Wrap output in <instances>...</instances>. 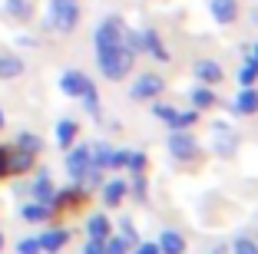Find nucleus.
<instances>
[{
    "instance_id": "nucleus-1",
    "label": "nucleus",
    "mask_w": 258,
    "mask_h": 254,
    "mask_svg": "<svg viewBox=\"0 0 258 254\" xmlns=\"http://www.w3.org/2000/svg\"><path fill=\"white\" fill-rule=\"evenodd\" d=\"M133 60H136V53L129 50L126 43L96 50V63H99V69H103V76H109V79H122V76L133 69Z\"/></svg>"
},
{
    "instance_id": "nucleus-2",
    "label": "nucleus",
    "mask_w": 258,
    "mask_h": 254,
    "mask_svg": "<svg viewBox=\"0 0 258 254\" xmlns=\"http://www.w3.org/2000/svg\"><path fill=\"white\" fill-rule=\"evenodd\" d=\"M80 20V10H76V0H50V17H46V27H53L60 33H70Z\"/></svg>"
},
{
    "instance_id": "nucleus-3",
    "label": "nucleus",
    "mask_w": 258,
    "mask_h": 254,
    "mask_svg": "<svg viewBox=\"0 0 258 254\" xmlns=\"http://www.w3.org/2000/svg\"><path fill=\"white\" fill-rule=\"evenodd\" d=\"M122 37H126V27H122L119 17H109V20H103L96 27V37H93V43H96V50H106V46H119Z\"/></svg>"
},
{
    "instance_id": "nucleus-4",
    "label": "nucleus",
    "mask_w": 258,
    "mask_h": 254,
    "mask_svg": "<svg viewBox=\"0 0 258 254\" xmlns=\"http://www.w3.org/2000/svg\"><path fill=\"white\" fill-rule=\"evenodd\" d=\"M169 152H172L175 158H182V162H185V158H196V152H199V149H196V139H192L189 132L175 129V132L169 135Z\"/></svg>"
},
{
    "instance_id": "nucleus-5",
    "label": "nucleus",
    "mask_w": 258,
    "mask_h": 254,
    "mask_svg": "<svg viewBox=\"0 0 258 254\" xmlns=\"http://www.w3.org/2000/svg\"><path fill=\"white\" fill-rule=\"evenodd\" d=\"M60 90L67 93V96H83L86 90H93L90 76H83L80 69H67V73L60 76Z\"/></svg>"
},
{
    "instance_id": "nucleus-6",
    "label": "nucleus",
    "mask_w": 258,
    "mask_h": 254,
    "mask_svg": "<svg viewBox=\"0 0 258 254\" xmlns=\"http://www.w3.org/2000/svg\"><path fill=\"white\" fill-rule=\"evenodd\" d=\"M86 168H90V149L76 145V149L67 155V172H70V179H73V182H80Z\"/></svg>"
},
{
    "instance_id": "nucleus-7",
    "label": "nucleus",
    "mask_w": 258,
    "mask_h": 254,
    "mask_svg": "<svg viewBox=\"0 0 258 254\" xmlns=\"http://www.w3.org/2000/svg\"><path fill=\"white\" fill-rule=\"evenodd\" d=\"M133 99H152V96H159L162 93V79L159 76H152V73H146V76H139L136 79V86H133Z\"/></svg>"
},
{
    "instance_id": "nucleus-8",
    "label": "nucleus",
    "mask_w": 258,
    "mask_h": 254,
    "mask_svg": "<svg viewBox=\"0 0 258 254\" xmlns=\"http://www.w3.org/2000/svg\"><path fill=\"white\" fill-rule=\"evenodd\" d=\"M33 198H37V205H46V208H50V205L56 202V188H53V182H50V175H37V182H33Z\"/></svg>"
},
{
    "instance_id": "nucleus-9",
    "label": "nucleus",
    "mask_w": 258,
    "mask_h": 254,
    "mask_svg": "<svg viewBox=\"0 0 258 254\" xmlns=\"http://www.w3.org/2000/svg\"><path fill=\"white\" fill-rule=\"evenodd\" d=\"M30 165H33V155L30 152H23V149H14V152H4V168L7 172H30Z\"/></svg>"
},
{
    "instance_id": "nucleus-10",
    "label": "nucleus",
    "mask_w": 258,
    "mask_h": 254,
    "mask_svg": "<svg viewBox=\"0 0 258 254\" xmlns=\"http://www.w3.org/2000/svg\"><path fill=\"white\" fill-rule=\"evenodd\" d=\"M37 241H40V251L53 254V251H60V247L70 241V231L67 228H53V231H43V238H37Z\"/></svg>"
},
{
    "instance_id": "nucleus-11",
    "label": "nucleus",
    "mask_w": 258,
    "mask_h": 254,
    "mask_svg": "<svg viewBox=\"0 0 258 254\" xmlns=\"http://www.w3.org/2000/svg\"><path fill=\"white\" fill-rule=\"evenodd\" d=\"M143 50H149L152 56L159 63H169V50L162 46V40H159V33H152V30H143Z\"/></svg>"
},
{
    "instance_id": "nucleus-12",
    "label": "nucleus",
    "mask_w": 258,
    "mask_h": 254,
    "mask_svg": "<svg viewBox=\"0 0 258 254\" xmlns=\"http://www.w3.org/2000/svg\"><path fill=\"white\" fill-rule=\"evenodd\" d=\"M156 244H159L162 254H182L185 251V241H182L179 231H162V238L156 241Z\"/></svg>"
},
{
    "instance_id": "nucleus-13",
    "label": "nucleus",
    "mask_w": 258,
    "mask_h": 254,
    "mask_svg": "<svg viewBox=\"0 0 258 254\" xmlns=\"http://www.w3.org/2000/svg\"><path fill=\"white\" fill-rule=\"evenodd\" d=\"M126 192H129L126 182H119V179H116V182H106V185H103V202H106L109 208H116V205L126 198Z\"/></svg>"
},
{
    "instance_id": "nucleus-14",
    "label": "nucleus",
    "mask_w": 258,
    "mask_h": 254,
    "mask_svg": "<svg viewBox=\"0 0 258 254\" xmlns=\"http://www.w3.org/2000/svg\"><path fill=\"white\" fill-rule=\"evenodd\" d=\"M235 112H242V116H251V112H258V93L251 90V86H245V90L238 93V99H235Z\"/></svg>"
},
{
    "instance_id": "nucleus-15",
    "label": "nucleus",
    "mask_w": 258,
    "mask_h": 254,
    "mask_svg": "<svg viewBox=\"0 0 258 254\" xmlns=\"http://www.w3.org/2000/svg\"><path fill=\"white\" fill-rule=\"evenodd\" d=\"M235 14H238L235 0H212V17L219 23H232V20H235Z\"/></svg>"
},
{
    "instance_id": "nucleus-16",
    "label": "nucleus",
    "mask_w": 258,
    "mask_h": 254,
    "mask_svg": "<svg viewBox=\"0 0 258 254\" xmlns=\"http://www.w3.org/2000/svg\"><path fill=\"white\" fill-rule=\"evenodd\" d=\"M86 231H90V238L106 241V238H109V218H106V215H93L90 221H86Z\"/></svg>"
},
{
    "instance_id": "nucleus-17",
    "label": "nucleus",
    "mask_w": 258,
    "mask_h": 254,
    "mask_svg": "<svg viewBox=\"0 0 258 254\" xmlns=\"http://www.w3.org/2000/svg\"><path fill=\"white\" fill-rule=\"evenodd\" d=\"M196 76L205 79V82H219L222 79V66L212 63V60H202V63H196Z\"/></svg>"
},
{
    "instance_id": "nucleus-18",
    "label": "nucleus",
    "mask_w": 258,
    "mask_h": 254,
    "mask_svg": "<svg viewBox=\"0 0 258 254\" xmlns=\"http://www.w3.org/2000/svg\"><path fill=\"white\" fill-rule=\"evenodd\" d=\"M23 73V60L17 56H0V79H14Z\"/></svg>"
},
{
    "instance_id": "nucleus-19",
    "label": "nucleus",
    "mask_w": 258,
    "mask_h": 254,
    "mask_svg": "<svg viewBox=\"0 0 258 254\" xmlns=\"http://www.w3.org/2000/svg\"><path fill=\"white\" fill-rule=\"evenodd\" d=\"M73 139H76V122L73 119H63L60 126H56V142H60L63 149H70V145H73Z\"/></svg>"
},
{
    "instance_id": "nucleus-20",
    "label": "nucleus",
    "mask_w": 258,
    "mask_h": 254,
    "mask_svg": "<svg viewBox=\"0 0 258 254\" xmlns=\"http://www.w3.org/2000/svg\"><path fill=\"white\" fill-rule=\"evenodd\" d=\"M109 155H113V149L99 142L96 149H93V155H90V165H96V168H109Z\"/></svg>"
},
{
    "instance_id": "nucleus-21",
    "label": "nucleus",
    "mask_w": 258,
    "mask_h": 254,
    "mask_svg": "<svg viewBox=\"0 0 258 254\" xmlns=\"http://www.w3.org/2000/svg\"><path fill=\"white\" fill-rule=\"evenodd\" d=\"M196 119H199V109H192V112H175L172 119H169V126H172V129H189Z\"/></svg>"
},
{
    "instance_id": "nucleus-22",
    "label": "nucleus",
    "mask_w": 258,
    "mask_h": 254,
    "mask_svg": "<svg viewBox=\"0 0 258 254\" xmlns=\"http://www.w3.org/2000/svg\"><path fill=\"white\" fill-rule=\"evenodd\" d=\"M40 145H43V142H40V139H37V135H33V132H23L20 139H17V149L30 152V155H37V152H40Z\"/></svg>"
},
{
    "instance_id": "nucleus-23",
    "label": "nucleus",
    "mask_w": 258,
    "mask_h": 254,
    "mask_svg": "<svg viewBox=\"0 0 258 254\" xmlns=\"http://www.w3.org/2000/svg\"><path fill=\"white\" fill-rule=\"evenodd\" d=\"M212 103H215L212 90H205V86H199V90L192 93V106H196V109H209Z\"/></svg>"
},
{
    "instance_id": "nucleus-24",
    "label": "nucleus",
    "mask_w": 258,
    "mask_h": 254,
    "mask_svg": "<svg viewBox=\"0 0 258 254\" xmlns=\"http://www.w3.org/2000/svg\"><path fill=\"white\" fill-rule=\"evenodd\" d=\"M7 14L27 20V17H30V0H7Z\"/></svg>"
},
{
    "instance_id": "nucleus-25",
    "label": "nucleus",
    "mask_w": 258,
    "mask_h": 254,
    "mask_svg": "<svg viewBox=\"0 0 258 254\" xmlns=\"http://www.w3.org/2000/svg\"><path fill=\"white\" fill-rule=\"evenodd\" d=\"M238 79H242V86H251V82L258 79V60H255V56H251V60H248V63L242 66V73H238Z\"/></svg>"
},
{
    "instance_id": "nucleus-26",
    "label": "nucleus",
    "mask_w": 258,
    "mask_h": 254,
    "mask_svg": "<svg viewBox=\"0 0 258 254\" xmlns=\"http://www.w3.org/2000/svg\"><path fill=\"white\" fill-rule=\"evenodd\" d=\"M46 215H50L46 205H27V208H23V221H43Z\"/></svg>"
},
{
    "instance_id": "nucleus-27",
    "label": "nucleus",
    "mask_w": 258,
    "mask_h": 254,
    "mask_svg": "<svg viewBox=\"0 0 258 254\" xmlns=\"http://www.w3.org/2000/svg\"><path fill=\"white\" fill-rule=\"evenodd\" d=\"M103 251L106 254H126L129 244H126V238H106L103 241Z\"/></svg>"
},
{
    "instance_id": "nucleus-28",
    "label": "nucleus",
    "mask_w": 258,
    "mask_h": 254,
    "mask_svg": "<svg viewBox=\"0 0 258 254\" xmlns=\"http://www.w3.org/2000/svg\"><path fill=\"white\" fill-rule=\"evenodd\" d=\"M126 168H129V172H143V168H146V155H143V152H129Z\"/></svg>"
},
{
    "instance_id": "nucleus-29",
    "label": "nucleus",
    "mask_w": 258,
    "mask_h": 254,
    "mask_svg": "<svg viewBox=\"0 0 258 254\" xmlns=\"http://www.w3.org/2000/svg\"><path fill=\"white\" fill-rule=\"evenodd\" d=\"M17 254H40V241L37 238H23L17 244Z\"/></svg>"
},
{
    "instance_id": "nucleus-30",
    "label": "nucleus",
    "mask_w": 258,
    "mask_h": 254,
    "mask_svg": "<svg viewBox=\"0 0 258 254\" xmlns=\"http://www.w3.org/2000/svg\"><path fill=\"white\" fill-rule=\"evenodd\" d=\"M119 238H126V244H136V241H139L136 228H133V224H129L126 218H122V224H119Z\"/></svg>"
},
{
    "instance_id": "nucleus-31",
    "label": "nucleus",
    "mask_w": 258,
    "mask_h": 254,
    "mask_svg": "<svg viewBox=\"0 0 258 254\" xmlns=\"http://www.w3.org/2000/svg\"><path fill=\"white\" fill-rule=\"evenodd\" d=\"M80 99H86V109H90V116H99V96H96V90H86Z\"/></svg>"
},
{
    "instance_id": "nucleus-32",
    "label": "nucleus",
    "mask_w": 258,
    "mask_h": 254,
    "mask_svg": "<svg viewBox=\"0 0 258 254\" xmlns=\"http://www.w3.org/2000/svg\"><path fill=\"white\" fill-rule=\"evenodd\" d=\"M232 254H258V244H255V241H248V238H242V241H235Z\"/></svg>"
},
{
    "instance_id": "nucleus-33",
    "label": "nucleus",
    "mask_w": 258,
    "mask_h": 254,
    "mask_svg": "<svg viewBox=\"0 0 258 254\" xmlns=\"http://www.w3.org/2000/svg\"><path fill=\"white\" fill-rule=\"evenodd\" d=\"M136 254H162L159 244H152V241H136Z\"/></svg>"
},
{
    "instance_id": "nucleus-34",
    "label": "nucleus",
    "mask_w": 258,
    "mask_h": 254,
    "mask_svg": "<svg viewBox=\"0 0 258 254\" xmlns=\"http://www.w3.org/2000/svg\"><path fill=\"white\" fill-rule=\"evenodd\" d=\"M126 158H129V152H113L109 155V168H126Z\"/></svg>"
},
{
    "instance_id": "nucleus-35",
    "label": "nucleus",
    "mask_w": 258,
    "mask_h": 254,
    "mask_svg": "<svg viewBox=\"0 0 258 254\" xmlns=\"http://www.w3.org/2000/svg\"><path fill=\"white\" fill-rule=\"evenodd\" d=\"M152 112H156V116H159L162 122H169V119H172V116H175V109H172V106H156V109H152Z\"/></svg>"
},
{
    "instance_id": "nucleus-36",
    "label": "nucleus",
    "mask_w": 258,
    "mask_h": 254,
    "mask_svg": "<svg viewBox=\"0 0 258 254\" xmlns=\"http://www.w3.org/2000/svg\"><path fill=\"white\" fill-rule=\"evenodd\" d=\"M83 254H106V251H103V241L90 238V244H86V251H83Z\"/></svg>"
},
{
    "instance_id": "nucleus-37",
    "label": "nucleus",
    "mask_w": 258,
    "mask_h": 254,
    "mask_svg": "<svg viewBox=\"0 0 258 254\" xmlns=\"http://www.w3.org/2000/svg\"><path fill=\"white\" fill-rule=\"evenodd\" d=\"M0 175H7V168H4V152H0Z\"/></svg>"
},
{
    "instance_id": "nucleus-38",
    "label": "nucleus",
    "mask_w": 258,
    "mask_h": 254,
    "mask_svg": "<svg viewBox=\"0 0 258 254\" xmlns=\"http://www.w3.org/2000/svg\"><path fill=\"white\" fill-rule=\"evenodd\" d=\"M251 56H255V60H258V43H255V50H251Z\"/></svg>"
},
{
    "instance_id": "nucleus-39",
    "label": "nucleus",
    "mask_w": 258,
    "mask_h": 254,
    "mask_svg": "<svg viewBox=\"0 0 258 254\" xmlns=\"http://www.w3.org/2000/svg\"><path fill=\"white\" fill-rule=\"evenodd\" d=\"M0 126H4V112H0Z\"/></svg>"
},
{
    "instance_id": "nucleus-40",
    "label": "nucleus",
    "mask_w": 258,
    "mask_h": 254,
    "mask_svg": "<svg viewBox=\"0 0 258 254\" xmlns=\"http://www.w3.org/2000/svg\"><path fill=\"white\" fill-rule=\"evenodd\" d=\"M0 247H4V234H0Z\"/></svg>"
}]
</instances>
